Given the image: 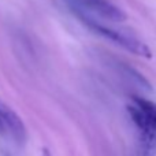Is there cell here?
<instances>
[{
  "label": "cell",
  "instance_id": "6da1fadb",
  "mask_svg": "<svg viewBox=\"0 0 156 156\" xmlns=\"http://www.w3.org/2000/svg\"><path fill=\"white\" fill-rule=\"evenodd\" d=\"M76 15L81 22H83V23L92 30V32H94L96 34L107 38L108 41L119 45L121 48L126 49V51L132 52V54H134V55H138V56L147 58V59H151L152 58L151 48H149L147 44H144L143 41H140L138 38L132 37V36H129V34H125V33L118 32V30H114L108 26H104V25H101L100 22H97L93 16H88V15H85V14H76Z\"/></svg>",
  "mask_w": 156,
  "mask_h": 156
},
{
  "label": "cell",
  "instance_id": "7a4b0ae2",
  "mask_svg": "<svg viewBox=\"0 0 156 156\" xmlns=\"http://www.w3.org/2000/svg\"><path fill=\"white\" fill-rule=\"evenodd\" d=\"M74 14H85L88 16H100L112 22H123L126 14L108 0H65Z\"/></svg>",
  "mask_w": 156,
  "mask_h": 156
},
{
  "label": "cell",
  "instance_id": "3957f363",
  "mask_svg": "<svg viewBox=\"0 0 156 156\" xmlns=\"http://www.w3.org/2000/svg\"><path fill=\"white\" fill-rule=\"evenodd\" d=\"M129 115L132 118L133 123L137 126L140 132V145L143 156H155L156 155V132L151 127V125L144 118L143 112L137 105L127 107Z\"/></svg>",
  "mask_w": 156,
  "mask_h": 156
},
{
  "label": "cell",
  "instance_id": "277c9868",
  "mask_svg": "<svg viewBox=\"0 0 156 156\" xmlns=\"http://www.w3.org/2000/svg\"><path fill=\"white\" fill-rule=\"evenodd\" d=\"M0 133L7 134L16 144H23L26 141V127L22 119L15 111L7 104L0 101Z\"/></svg>",
  "mask_w": 156,
  "mask_h": 156
},
{
  "label": "cell",
  "instance_id": "5b68a950",
  "mask_svg": "<svg viewBox=\"0 0 156 156\" xmlns=\"http://www.w3.org/2000/svg\"><path fill=\"white\" fill-rule=\"evenodd\" d=\"M134 105L140 108L144 118L147 119L151 127L156 132V103L143 97H134Z\"/></svg>",
  "mask_w": 156,
  "mask_h": 156
}]
</instances>
